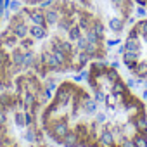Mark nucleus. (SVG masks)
<instances>
[{
  "label": "nucleus",
  "instance_id": "obj_1",
  "mask_svg": "<svg viewBox=\"0 0 147 147\" xmlns=\"http://www.w3.org/2000/svg\"><path fill=\"white\" fill-rule=\"evenodd\" d=\"M109 43L102 23L78 0L24 5L0 30V88L28 71L42 80L80 73L104 61Z\"/></svg>",
  "mask_w": 147,
  "mask_h": 147
},
{
  "label": "nucleus",
  "instance_id": "obj_2",
  "mask_svg": "<svg viewBox=\"0 0 147 147\" xmlns=\"http://www.w3.org/2000/svg\"><path fill=\"white\" fill-rule=\"evenodd\" d=\"M40 123L59 147H147V106L104 61L87 66L83 82H61Z\"/></svg>",
  "mask_w": 147,
  "mask_h": 147
},
{
  "label": "nucleus",
  "instance_id": "obj_3",
  "mask_svg": "<svg viewBox=\"0 0 147 147\" xmlns=\"http://www.w3.org/2000/svg\"><path fill=\"white\" fill-rule=\"evenodd\" d=\"M45 102L43 80L30 71L0 92V147H50L40 123Z\"/></svg>",
  "mask_w": 147,
  "mask_h": 147
},
{
  "label": "nucleus",
  "instance_id": "obj_4",
  "mask_svg": "<svg viewBox=\"0 0 147 147\" xmlns=\"http://www.w3.org/2000/svg\"><path fill=\"white\" fill-rule=\"evenodd\" d=\"M104 26L109 42H118L133 18V0H78Z\"/></svg>",
  "mask_w": 147,
  "mask_h": 147
},
{
  "label": "nucleus",
  "instance_id": "obj_5",
  "mask_svg": "<svg viewBox=\"0 0 147 147\" xmlns=\"http://www.w3.org/2000/svg\"><path fill=\"white\" fill-rule=\"evenodd\" d=\"M121 62L130 76L147 80V18L128 26L121 47Z\"/></svg>",
  "mask_w": 147,
  "mask_h": 147
},
{
  "label": "nucleus",
  "instance_id": "obj_6",
  "mask_svg": "<svg viewBox=\"0 0 147 147\" xmlns=\"http://www.w3.org/2000/svg\"><path fill=\"white\" fill-rule=\"evenodd\" d=\"M19 2H23L24 5H42V4L49 2V0H19Z\"/></svg>",
  "mask_w": 147,
  "mask_h": 147
},
{
  "label": "nucleus",
  "instance_id": "obj_7",
  "mask_svg": "<svg viewBox=\"0 0 147 147\" xmlns=\"http://www.w3.org/2000/svg\"><path fill=\"white\" fill-rule=\"evenodd\" d=\"M133 2H135L137 5H140L142 9H145V11H147V0H133Z\"/></svg>",
  "mask_w": 147,
  "mask_h": 147
},
{
  "label": "nucleus",
  "instance_id": "obj_8",
  "mask_svg": "<svg viewBox=\"0 0 147 147\" xmlns=\"http://www.w3.org/2000/svg\"><path fill=\"white\" fill-rule=\"evenodd\" d=\"M0 21H2V7H0Z\"/></svg>",
  "mask_w": 147,
  "mask_h": 147
}]
</instances>
